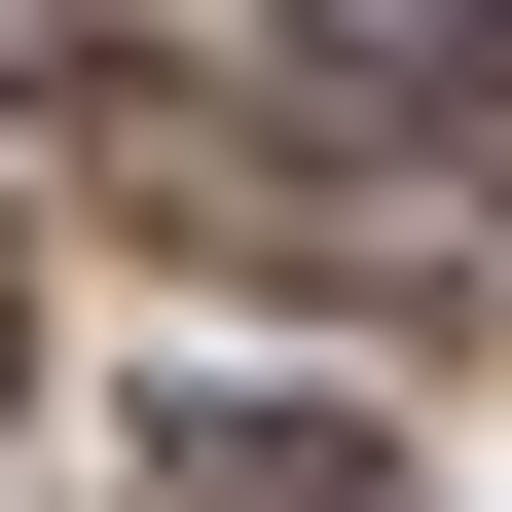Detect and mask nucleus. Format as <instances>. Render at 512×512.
Segmentation results:
<instances>
[{
    "label": "nucleus",
    "instance_id": "obj_2",
    "mask_svg": "<svg viewBox=\"0 0 512 512\" xmlns=\"http://www.w3.org/2000/svg\"><path fill=\"white\" fill-rule=\"evenodd\" d=\"M0 366H37V256H0Z\"/></svg>",
    "mask_w": 512,
    "mask_h": 512
},
{
    "label": "nucleus",
    "instance_id": "obj_1",
    "mask_svg": "<svg viewBox=\"0 0 512 512\" xmlns=\"http://www.w3.org/2000/svg\"><path fill=\"white\" fill-rule=\"evenodd\" d=\"M293 37H330V74H403V110H476V74H512V0H293Z\"/></svg>",
    "mask_w": 512,
    "mask_h": 512
}]
</instances>
